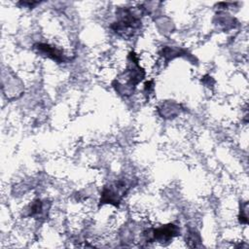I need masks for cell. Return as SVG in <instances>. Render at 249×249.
<instances>
[{
	"mask_svg": "<svg viewBox=\"0 0 249 249\" xmlns=\"http://www.w3.org/2000/svg\"><path fill=\"white\" fill-rule=\"evenodd\" d=\"M34 47L35 49L38 50L40 53L46 54L48 57L57 62H64L66 60V57L64 56V54L59 50H57L53 46H50L48 44H37Z\"/></svg>",
	"mask_w": 249,
	"mask_h": 249,
	"instance_id": "4",
	"label": "cell"
},
{
	"mask_svg": "<svg viewBox=\"0 0 249 249\" xmlns=\"http://www.w3.org/2000/svg\"><path fill=\"white\" fill-rule=\"evenodd\" d=\"M140 18L135 16L129 9H124L120 19L112 25V28L119 35L128 38L133 36L134 32L140 27Z\"/></svg>",
	"mask_w": 249,
	"mask_h": 249,
	"instance_id": "1",
	"label": "cell"
},
{
	"mask_svg": "<svg viewBox=\"0 0 249 249\" xmlns=\"http://www.w3.org/2000/svg\"><path fill=\"white\" fill-rule=\"evenodd\" d=\"M126 190L127 187L124 181H118L108 187H105L101 194L100 203H113L118 205L124 195L126 193Z\"/></svg>",
	"mask_w": 249,
	"mask_h": 249,
	"instance_id": "2",
	"label": "cell"
},
{
	"mask_svg": "<svg viewBox=\"0 0 249 249\" xmlns=\"http://www.w3.org/2000/svg\"><path fill=\"white\" fill-rule=\"evenodd\" d=\"M148 232L149 233H145V235L147 236V240L149 241L157 240L159 242L163 243L177 236L180 233V230L177 226L173 224H168L165 226H161L160 228L149 231Z\"/></svg>",
	"mask_w": 249,
	"mask_h": 249,
	"instance_id": "3",
	"label": "cell"
}]
</instances>
